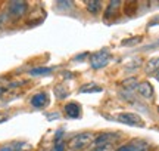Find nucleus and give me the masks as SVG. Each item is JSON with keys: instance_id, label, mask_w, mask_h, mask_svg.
<instances>
[{"instance_id": "nucleus-16", "label": "nucleus", "mask_w": 159, "mask_h": 151, "mask_svg": "<svg viewBox=\"0 0 159 151\" xmlns=\"http://www.w3.org/2000/svg\"><path fill=\"white\" fill-rule=\"evenodd\" d=\"M55 95H56L57 99H63L68 96V89L65 86H62V85H59V86L55 87Z\"/></svg>"}, {"instance_id": "nucleus-6", "label": "nucleus", "mask_w": 159, "mask_h": 151, "mask_svg": "<svg viewBox=\"0 0 159 151\" xmlns=\"http://www.w3.org/2000/svg\"><path fill=\"white\" fill-rule=\"evenodd\" d=\"M134 90H136L140 96H143V98H146V99H150L153 96V87H152V85H150L149 81H142V83H139Z\"/></svg>"}, {"instance_id": "nucleus-12", "label": "nucleus", "mask_w": 159, "mask_h": 151, "mask_svg": "<svg viewBox=\"0 0 159 151\" xmlns=\"http://www.w3.org/2000/svg\"><path fill=\"white\" fill-rule=\"evenodd\" d=\"M53 70H55L53 67H35V68H31L28 73L31 76H46L50 74Z\"/></svg>"}, {"instance_id": "nucleus-19", "label": "nucleus", "mask_w": 159, "mask_h": 151, "mask_svg": "<svg viewBox=\"0 0 159 151\" xmlns=\"http://www.w3.org/2000/svg\"><path fill=\"white\" fill-rule=\"evenodd\" d=\"M74 5L72 2H65V0H62V2H56V6L57 7H63V9H66V7H71V6Z\"/></svg>"}, {"instance_id": "nucleus-17", "label": "nucleus", "mask_w": 159, "mask_h": 151, "mask_svg": "<svg viewBox=\"0 0 159 151\" xmlns=\"http://www.w3.org/2000/svg\"><path fill=\"white\" fill-rule=\"evenodd\" d=\"M143 144H137V142H133V144H125V145L119 147L115 151H137Z\"/></svg>"}, {"instance_id": "nucleus-9", "label": "nucleus", "mask_w": 159, "mask_h": 151, "mask_svg": "<svg viewBox=\"0 0 159 151\" xmlns=\"http://www.w3.org/2000/svg\"><path fill=\"white\" fill-rule=\"evenodd\" d=\"M103 89L100 86H97L96 83H85L83 86L80 87V92L81 93H96V92H102Z\"/></svg>"}, {"instance_id": "nucleus-3", "label": "nucleus", "mask_w": 159, "mask_h": 151, "mask_svg": "<svg viewBox=\"0 0 159 151\" xmlns=\"http://www.w3.org/2000/svg\"><path fill=\"white\" fill-rule=\"evenodd\" d=\"M28 12L27 2H11L7 5V15L12 18H21Z\"/></svg>"}, {"instance_id": "nucleus-14", "label": "nucleus", "mask_w": 159, "mask_h": 151, "mask_svg": "<svg viewBox=\"0 0 159 151\" xmlns=\"http://www.w3.org/2000/svg\"><path fill=\"white\" fill-rule=\"evenodd\" d=\"M143 37L142 36H134V37H128V39H124L121 41V46H136L139 43H142Z\"/></svg>"}, {"instance_id": "nucleus-8", "label": "nucleus", "mask_w": 159, "mask_h": 151, "mask_svg": "<svg viewBox=\"0 0 159 151\" xmlns=\"http://www.w3.org/2000/svg\"><path fill=\"white\" fill-rule=\"evenodd\" d=\"M116 135L115 134H102L100 136H97L96 139L93 141L94 147H102V145H109L112 141H115Z\"/></svg>"}, {"instance_id": "nucleus-23", "label": "nucleus", "mask_w": 159, "mask_h": 151, "mask_svg": "<svg viewBox=\"0 0 159 151\" xmlns=\"http://www.w3.org/2000/svg\"><path fill=\"white\" fill-rule=\"evenodd\" d=\"M7 90V87H5V86H0V95H3V93Z\"/></svg>"}, {"instance_id": "nucleus-5", "label": "nucleus", "mask_w": 159, "mask_h": 151, "mask_svg": "<svg viewBox=\"0 0 159 151\" xmlns=\"http://www.w3.org/2000/svg\"><path fill=\"white\" fill-rule=\"evenodd\" d=\"M30 104L34 108H44L46 105L49 104V95L46 92H39L33 95V98L30 99Z\"/></svg>"}, {"instance_id": "nucleus-26", "label": "nucleus", "mask_w": 159, "mask_h": 151, "mask_svg": "<svg viewBox=\"0 0 159 151\" xmlns=\"http://www.w3.org/2000/svg\"><path fill=\"white\" fill-rule=\"evenodd\" d=\"M158 113H159V108H158Z\"/></svg>"}, {"instance_id": "nucleus-20", "label": "nucleus", "mask_w": 159, "mask_h": 151, "mask_svg": "<svg viewBox=\"0 0 159 151\" xmlns=\"http://www.w3.org/2000/svg\"><path fill=\"white\" fill-rule=\"evenodd\" d=\"M112 144H109V145H102V147H96L93 151H112Z\"/></svg>"}, {"instance_id": "nucleus-24", "label": "nucleus", "mask_w": 159, "mask_h": 151, "mask_svg": "<svg viewBox=\"0 0 159 151\" xmlns=\"http://www.w3.org/2000/svg\"><path fill=\"white\" fill-rule=\"evenodd\" d=\"M137 151H148V148H146V145L143 144V145L140 147V148H139V150H137Z\"/></svg>"}, {"instance_id": "nucleus-10", "label": "nucleus", "mask_w": 159, "mask_h": 151, "mask_svg": "<svg viewBox=\"0 0 159 151\" xmlns=\"http://www.w3.org/2000/svg\"><path fill=\"white\" fill-rule=\"evenodd\" d=\"M122 5L119 0H115V2H109L108 5V9H106V12H105V19H111V18L115 15V12H116V9H118L119 6Z\"/></svg>"}, {"instance_id": "nucleus-15", "label": "nucleus", "mask_w": 159, "mask_h": 151, "mask_svg": "<svg viewBox=\"0 0 159 151\" xmlns=\"http://www.w3.org/2000/svg\"><path fill=\"white\" fill-rule=\"evenodd\" d=\"M137 85H139V83H137V79H136V77H130V79H125V80L122 81V86L125 87V90L136 89Z\"/></svg>"}, {"instance_id": "nucleus-22", "label": "nucleus", "mask_w": 159, "mask_h": 151, "mask_svg": "<svg viewBox=\"0 0 159 151\" xmlns=\"http://www.w3.org/2000/svg\"><path fill=\"white\" fill-rule=\"evenodd\" d=\"M85 56V53H81V55H77V56H75L74 58V61H81V59L84 58Z\"/></svg>"}, {"instance_id": "nucleus-21", "label": "nucleus", "mask_w": 159, "mask_h": 151, "mask_svg": "<svg viewBox=\"0 0 159 151\" xmlns=\"http://www.w3.org/2000/svg\"><path fill=\"white\" fill-rule=\"evenodd\" d=\"M0 151H16V144H9L0 148Z\"/></svg>"}, {"instance_id": "nucleus-7", "label": "nucleus", "mask_w": 159, "mask_h": 151, "mask_svg": "<svg viewBox=\"0 0 159 151\" xmlns=\"http://www.w3.org/2000/svg\"><path fill=\"white\" fill-rule=\"evenodd\" d=\"M63 111H65V114L68 117H71V119H78V117H81V107H80V104H77V102H68V104L65 105Z\"/></svg>"}, {"instance_id": "nucleus-1", "label": "nucleus", "mask_w": 159, "mask_h": 151, "mask_svg": "<svg viewBox=\"0 0 159 151\" xmlns=\"http://www.w3.org/2000/svg\"><path fill=\"white\" fill-rule=\"evenodd\" d=\"M93 141H94V135L91 132H81V134L72 136L68 141L66 147L71 151H80V150H84L87 145L93 144Z\"/></svg>"}, {"instance_id": "nucleus-25", "label": "nucleus", "mask_w": 159, "mask_h": 151, "mask_svg": "<svg viewBox=\"0 0 159 151\" xmlns=\"http://www.w3.org/2000/svg\"><path fill=\"white\" fill-rule=\"evenodd\" d=\"M155 79H156V80L159 81V70L156 71V73H155Z\"/></svg>"}, {"instance_id": "nucleus-4", "label": "nucleus", "mask_w": 159, "mask_h": 151, "mask_svg": "<svg viewBox=\"0 0 159 151\" xmlns=\"http://www.w3.org/2000/svg\"><path fill=\"white\" fill-rule=\"evenodd\" d=\"M116 120L121 123H125V124H130V126H139V128L144 126L143 119L139 114H134V113H121L116 116Z\"/></svg>"}, {"instance_id": "nucleus-18", "label": "nucleus", "mask_w": 159, "mask_h": 151, "mask_svg": "<svg viewBox=\"0 0 159 151\" xmlns=\"http://www.w3.org/2000/svg\"><path fill=\"white\" fill-rule=\"evenodd\" d=\"M52 151H65V142H63L62 139H61V141H55V145H53Z\"/></svg>"}, {"instance_id": "nucleus-11", "label": "nucleus", "mask_w": 159, "mask_h": 151, "mask_svg": "<svg viewBox=\"0 0 159 151\" xmlns=\"http://www.w3.org/2000/svg\"><path fill=\"white\" fill-rule=\"evenodd\" d=\"M144 70H146V73H149V74L156 73V71L159 70V56L149 59L148 64H146V67H144Z\"/></svg>"}, {"instance_id": "nucleus-2", "label": "nucleus", "mask_w": 159, "mask_h": 151, "mask_svg": "<svg viewBox=\"0 0 159 151\" xmlns=\"http://www.w3.org/2000/svg\"><path fill=\"white\" fill-rule=\"evenodd\" d=\"M109 61H111V55L106 51H99L90 55V65L94 70H100L103 67H106Z\"/></svg>"}, {"instance_id": "nucleus-13", "label": "nucleus", "mask_w": 159, "mask_h": 151, "mask_svg": "<svg viewBox=\"0 0 159 151\" xmlns=\"http://www.w3.org/2000/svg\"><path fill=\"white\" fill-rule=\"evenodd\" d=\"M85 6H87V11L90 13H97V12L102 9V3L99 0H90V2H85Z\"/></svg>"}]
</instances>
